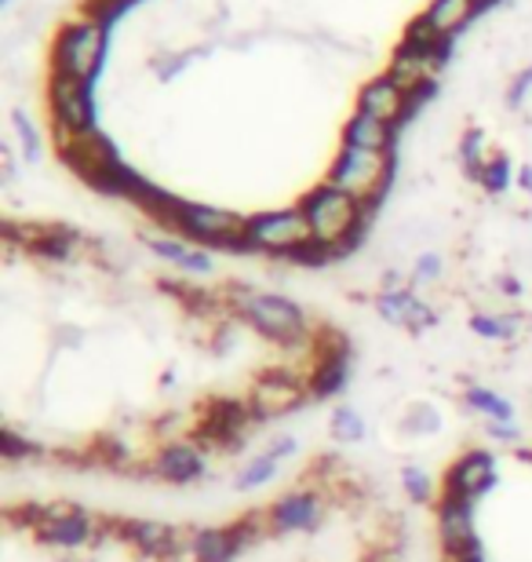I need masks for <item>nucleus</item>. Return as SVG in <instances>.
<instances>
[{
	"mask_svg": "<svg viewBox=\"0 0 532 562\" xmlns=\"http://www.w3.org/2000/svg\"><path fill=\"white\" fill-rule=\"evenodd\" d=\"M456 562H485V544L478 541V544H474V548H471V552H467V555H460Z\"/></svg>",
	"mask_w": 532,
	"mask_h": 562,
	"instance_id": "4c0bfd02",
	"label": "nucleus"
},
{
	"mask_svg": "<svg viewBox=\"0 0 532 562\" xmlns=\"http://www.w3.org/2000/svg\"><path fill=\"white\" fill-rule=\"evenodd\" d=\"M350 373H354V355H328V358H318V366H314L310 373V398H336L339 391L347 387Z\"/></svg>",
	"mask_w": 532,
	"mask_h": 562,
	"instance_id": "412c9836",
	"label": "nucleus"
},
{
	"mask_svg": "<svg viewBox=\"0 0 532 562\" xmlns=\"http://www.w3.org/2000/svg\"><path fill=\"white\" fill-rule=\"evenodd\" d=\"M281 471V460L274 457V453H259V457H252L248 464L241 468V475H237V490L241 493H248V490H259V486H267V482H274V475Z\"/></svg>",
	"mask_w": 532,
	"mask_h": 562,
	"instance_id": "393cba45",
	"label": "nucleus"
},
{
	"mask_svg": "<svg viewBox=\"0 0 532 562\" xmlns=\"http://www.w3.org/2000/svg\"><path fill=\"white\" fill-rule=\"evenodd\" d=\"M460 161H463V172H467L474 183L482 179L485 165H489V154H485V132L482 128H467L460 139Z\"/></svg>",
	"mask_w": 532,
	"mask_h": 562,
	"instance_id": "a878e982",
	"label": "nucleus"
},
{
	"mask_svg": "<svg viewBox=\"0 0 532 562\" xmlns=\"http://www.w3.org/2000/svg\"><path fill=\"white\" fill-rule=\"evenodd\" d=\"M376 311L387 318L390 325H405L409 333H423L438 325V311L427 307V303L416 296L412 289H398V292H380Z\"/></svg>",
	"mask_w": 532,
	"mask_h": 562,
	"instance_id": "dca6fc26",
	"label": "nucleus"
},
{
	"mask_svg": "<svg viewBox=\"0 0 532 562\" xmlns=\"http://www.w3.org/2000/svg\"><path fill=\"white\" fill-rule=\"evenodd\" d=\"M299 209L310 223L314 238L332 245L339 260L354 256L361 245H365L372 231V216H376V212L361 205L358 198H350L347 190H339L332 183L314 187L310 194L299 201Z\"/></svg>",
	"mask_w": 532,
	"mask_h": 562,
	"instance_id": "f257e3e1",
	"label": "nucleus"
},
{
	"mask_svg": "<svg viewBox=\"0 0 532 562\" xmlns=\"http://www.w3.org/2000/svg\"><path fill=\"white\" fill-rule=\"evenodd\" d=\"M518 183H522V190H529V194H532V165H525L522 172H518Z\"/></svg>",
	"mask_w": 532,
	"mask_h": 562,
	"instance_id": "ea45409f",
	"label": "nucleus"
},
{
	"mask_svg": "<svg viewBox=\"0 0 532 562\" xmlns=\"http://www.w3.org/2000/svg\"><path fill=\"white\" fill-rule=\"evenodd\" d=\"M117 515H103L92 508H81V504H55V515L48 526L37 530V541L48 548H59V552H77V548L99 544L117 537Z\"/></svg>",
	"mask_w": 532,
	"mask_h": 562,
	"instance_id": "423d86ee",
	"label": "nucleus"
},
{
	"mask_svg": "<svg viewBox=\"0 0 532 562\" xmlns=\"http://www.w3.org/2000/svg\"><path fill=\"white\" fill-rule=\"evenodd\" d=\"M259 427V417L252 406L241 398L219 395L201 409V424L194 427V446L197 449H237L248 442Z\"/></svg>",
	"mask_w": 532,
	"mask_h": 562,
	"instance_id": "0eeeda50",
	"label": "nucleus"
},
{
	"mask_svg": "<svg viewBox=\"0 0 532 562\" xmlns=\"http://www.w3.org/2000/svg\"><path fill=\"white\" fill-rule=\"evenodd\" d=\"M485 431H489L493 442H522V427L514 420H489Z\"/></svg>",
	"mask_w": 532,
	"mask_h": 562,
	"instance_id": "f704fd0d",
	"label": "nucleus"
},
{
	"mask_svg": "<svg viewBox=\"0 0 532 562\" xmlns=\"http://www.w3.org/2000/svg\"><path fill=\"white\" fill-rule=\"evenodd\" d=\"M482 4H493V0H482Z\"/></svg>",
	"mask_w": 532,
	"mask_h": 562,
	"instance_id": "37998d69",
	"label": "nucleus"
},
{
	"mask_svg": "<svg viewBox=\"0 0 532 562\" xmlns=\"http://www.w3.org/2000/svg\"><path fill=\"white\" fill-rule=\"evenodd\" d=\"M500 285H503V292H507V296H518V292H522V281H514L511 274H507V278L500 281Z\"/></svg>",
	"mask_w": 532,
	"mask_h": 562,
	"instance_id": "58836bf2",
	"label": "nucleus"
},
{
	"mask_svg": "<svg viewBox=\"0 0 532 562\" xmlns=\"http://www.w3.org/2000/svg\"><path fill=\"white\" fill-rule=\"evenodd\" d=\"M405 106H409V92H405V88L394 81L390 74L372 77V81L361 85V92H358L361 114H372V117L387 121V125H394V128L405 125Z\"/></svg>",
	"mask_w": 532,
	"mask_h": 562,
	"instance_id": "4468645a",
	"label": "nucleus"
},
{
	"mask_svg": "<svg viewBox=\"0 0 532 562\" xmlns=\"http://www.w3.org/2000/svg\"><path fill=\"white\" fill-rule=\"evenodd\" d=\"M106 41H110V26L92 15L66 22L52 48V74L92 85L106 63Z\"/></svg>",
	"mask_w": 532,
	"mask_h": 562,
	"instance_id": "7ed1b4c3",
	"label": "nucleus"
},
{
	"mask_svg": "<svg viewBox=\"0 0 532 562\" xmlns=\"http://www.w3.org/2000/svg\"><path fill=\"white\" fill-rule=\"evenodd\" d=\"M500 482V468H496V457L489 449H467L460 453V460L445 471V482H441V493H456V497L467 501H482L485 493L496 490Z\"/></svg>",
	"mask_w": 532,
	"mask_h": 562,
	"instance_id": "9b49d317",
	"label": "nucleus"
},
{
	"mask_svg": "<svg viewBox=\"0 0 532 562\" xmlns=\"http://www.w3.org/2000/svg\"><path fill=\"white\" fill-rule=\"evenodd\" d=\"M398 143V128L387 125V121L372 117V114H358L343 125V146H361V150H394Z\"/></svg>",
	"mask_w": 532,
	"mask_h": 562,
	"instance_id": "f3484780",
	"label": "nucleus"
},
{
	"mask_svg": "<svg viewBox=\"0 0 532 562\" xmlns=\"http://www.w3.org/2000/svg\"><path fill=\"white\" fill-rule=\"evenodd\" d=\"M124 4H135V0H124Z\"/></svg>",
	"mask_w": 532,
	"mask_h": 562,
	"instance_id": "c03bdc74",
	"label": "nucleus"
},
{
	"mask_svg": "<svg viewBox=\"0 0 532 562\" xmlns=\"http://www.w3.org/2000/svg\"><path fill=\"white\" fill-rule=\"evenodd\" d=\"M471 329L482 340H514L518 329H522V314H474Z\"/></svg>",
	"mask_w": 532,
	"mask_h": 562,
	"instance_id": "5701e85b",
	"label": "nucleus"
},
{
	"mask_svg": "<svg viewBox=\"0 0 532 562\" xmlns=\"http://www.w3.org/2000/svg\"><path fill=\"white\" fill-rule=\"evenodd\" d=\"M59 157H63V165L70 168V172H77L84 179V183H92L99 172H106L113 161H121L117 146H113V139L103 136L99 128L84 132V136H63L59 139Z\"/></svg>",
	"mask_w": 532,
	"mask_h": 562,
	"instance_id": "f8f14e48",
	"label": "nucleus"
},
{
	"mask_svg": "<svg viewBox=\"0 0 532 562\" xmlns=\"http://www.w3.org/2000/svg\"><path fill=\"white\" fill-rule=\"evenodd\" d=\"M0 4H11V0H0Z\"/></svg>",
	"mask_w": 532,
	"mask_h": 562,
	"instance_id": "79ce46f5",
	"label": "nucleus"
},
{
	"mask_svg": "<svg viewBox=\"0 0 532 562\" xmlns=\"http://www.w3.org/2000/svg\"><path fill=\"white\" fill-rule=\"evenodd\" d=\"M445 63H438V59H430V55L423 52H412V48H401L394 52V59L387 66V74L398 81L405 92H412V88H420V85H430V81H438V70Z\"/></svg>",
	"mask_w": 532,
	"mask_h": 562,
	"instance_id": "6ab92c4d",
	"label": "nucleus"
},
{
	"mask_svg": "<svg viewBox=\"0 0 532 562\" xmlns=\"http://www.w3.org/2000/svg\"><path fill=\"white\" fill-rule=\"evenodd\" d=\"M296 449H299V438L296 435H278L274 442L267 446V453H274L278 460H288L292 453H296Z\"/></svg>",
	"mask_w": 532,
	"mask_h": 562,
	"instance_id": "c9c22d12",
	"label": "nucleus"
},
{
	"mask_svg": "<svg viewBox=\"0 0 532 562\" xmlns=\"http://www.w3.org/2000/svg\"><path fill=\"white\" fill-rule=\"evenodd\" d=\"M154 475L172 482V486H190V482L208 475L205 453L194 442H168L154 460Z\"/></svg>",
	"mask_w": 532,
	"mask_h": 562,
	"instance_id": "2eb2a0df",
	"label": "nucleus"
},
{
	"mask_svg": "<svg viewBox=\"0 0 532 562\" xmlns=\"http://www.w3.org/2000/svg\"><path fill=\"white\" fill-rule=\"evenodd\" d=\"M245 223L248 220L237 216V212L201 205V201H183V205H179V216L172 223V231H179L186 241H194V245H208V249L241 256V249H245Z\"/></svg>",
	"mask_w": 532,
	"mask_h": 562,
	"instance_id": "39448f33",
	"label": "nucleus"
},
{
	"mask_svg": "<svg viewBox=\"0 0 532 562\" xmlns=\"http://www.w3.org/2000/svg\"><path fill=\"white\" fill-rule=\"evenodd\" d=\"M511 179H514L511 157L496 154V157H489V165H485V172H482L478 183L489 190V194H507V190H511Z\"/></svg>",
	"mask_w": 532,
	"mask_h": 562,
	"instance_id": "bb28decb",
	"label": "nucleus"
},
{
	"mask_svg": "<svg viewBox=\"0 0 532 562\" xmlns=\"http://www.w3.org/2000/svg\"><path fill=\"white\" fill-rule=\"evenodd\" d=\"M237 318L248 322L259 336H267V340H274L281 347L314 340L307 311H303L296 300L278 296V292H256V296L237 311Z\"/></svg>",
	"mask_w": 532,
	"mask_h": 562,
	"instance_id": "20e7f679",
	"label": "nucleus"
},
{
	"mask_svg": "<svg viewBox=\"0 0 532 562\" xmlns=\"http://www.w3.org/2000/svg\"><path fill=\"white\" fill-rule=\"evenodd\" d=\"M321 519H325V504H321V497L314 490H292L267 512V526H270V533H274V537L307 533Z\"/></svg>",
	"mask_w": 532,
	"mask_h": 562,
	"instance_id": "ddd939ff",
	"label": "nucleus"
},
{
	"mask_svg": "<svg viewBox=\"0 0 532 562\" xmlns=\"http://www.w3.org/2000/svg\"><path fill=\"white\" fill-rule=\"evenodd\" d=\"M146 249H150L154 256H161V260H168L172 267H179L183 274L205 278V274L215 271L212 256L205 249H190L186 241H176V238H146Z\"/></svg>",
	"mask_w": 532,
	"mask_h": 562,
	"instance_id": "aec40b11",
	"label": "nucleus"
},
{
	"mask_svg": "<svg viewBox=\"0 0 532 562\" xmlns=\"http://www.w3.org/2000/svg\"><path fill=\"white\" fill-rule=\"evenodd\" d=\"M48 103L55 117V136H84L95 132V92L88 81H73V77L52 74Z\"/></svg>",
	"mask_w": 532,
	"mask_h": 562,
	"instance_id": "1a4fd4ad",
	"label": "nucleus"
},
{
	"mask_svg": "<svg viewBox=\"0 0 532 562\" xmlns=\"http://www.w3.org/2000/svg\"><path fill=\"white\" fill-rule=\"evenodd\" d=\"M41 453V446L33 442L30 435H19L15 427H4V460L8 464H19V460H33Z\"/></svg>",
	"mask_w": 532,
	"mask_h": 562,
	"instance_id": "7c9ffc66",
	"label": "nucleus"
},
{
	"mask_svg": "<svg viewBox=\"0 0 532 562\" xmlns=\"http://www.w3.org/2000/svg\"><path fill=\"white\" fill-rule=\"evenodd\" d=\"M438 274H441V256L423 252L420 260H416V271H412L416 285H430V281H438Z\"/></svg>",
	"mask_w": 532,
	"mask_h": 562,
	"instance_id": "473e14b6",
	"label": "nucleus"
},
{
	"mask_svg": "<svg viewBox=\"0 0 532 562\" xmlns=\"http://www.w3.org/2000/svg\"><path fill=\"white\" fill-rule=\"evenodd\" d=\"M463 402H467V409L482 413V417H489V420H514L511 402H507L503 395H496V391H489V387H467Z\"/></svg>",
	"mask_w": 532,
	"mask_h": 562,
	"instance_id": "b1692460",
	"label": "nucleus"
},
{
	"mask_svg": "<svg viewBox=\"0 0 532 562\" xmlns=\"http://www.w3.org/2000/svg\"><path fill=\"white\" fill-rule=\"evenodd\" d=\"M241 555L230 526L223 530H194V562H234Z\"/></svg>",
	"mask_w": 532,
	"mask_h": 562,
	"instance_id": "4be33fe9",
	"label": "nucleus"
},
{
	"mask_svg": "<svg viewBox=\"0 0 532 562\" xmlns=\"http://www.w3.org/2000/svg\"><path fill=\"white\" fill-rule=\"evenodd\" d=\"M474 508H478V501L456 497V493H441L434 515H438L441 552H445L449 562H456L460 555H467L471 548L482 541L478 530H474Z\"/></svg>",
	"mask_w": 532,
	"mask_h": 562,
	"instance_id": "9d476101",
	"label": "nucleus"
},
{
	"mask_svg": "<svg viewBox=\"0 0 532 562\" xmlns=\"http://www.w3.org/2000/svg\"><path fill=\"white\" fill-rule=\"evenodd\" d=\"M529 92H532V66H525V70L514 77V85L507 88V106L518 110V106L525 103V95H529Z\"/></svg>",
	"mask_w": 532,
	"mask_h": 562,
	"instance_id": "72a5a7b5",
	"label": "nucleus"
},
{
	"mask_svg": "<svg viewBox=\"0 0 532 562\" xmlns=\"http://www.w3.org/2000/svg\"><path fill=\"white\" fill-rule=\"evenodd\" d=\"M485 4L482 0H430V4L423 8V19L434 26L441 37H456V33L467 30V22H474V15H478Z\"/></svg>",
	"mask_w": 532,
	"mask_h": 562,
	"instance_id": "a211bd4d",
	"label": "nucleus"
},
{
	"mask_svg": "<svg viewBox=\"0 0 532 562\" xmlns=\"http://www.w3.org/2000/svg\"><path fill=\"white\" fill-rule=\"evenodd\" d=\"M11 125L19 132V143H22V154H26L30 165L41 161V132L33 128V121L26 117V110H11Z\"/></svg>",
	"mask_w": 532,
	"mask_h": 562,
	"instance_id": "c85d7f7f",
	"label": "nucleus"
},
{
	"mask_svg": "<svg viewBox=\"0 0 532 562\" xmlns=\"http://www.w3.org/2000/svg\"><path fill=\"white\" fill-rule=\"evenodd\" d=\"M179 424H183V413H168V417L157 424V438H172V431H179Z\"/></svg>",
	"mask_w": 532,
	"mask_h": 562,
	"instance_id": "e433bc0d",
	"label": "nucleus"
},
{
	"mask_svg": "<svg viewBox=\"0 0 532 562\" xmlns=\"http://www.w3.org/2000/svg\"><path fill=\"white\" fill-rule=\"evenodd\" d=\"M328 424H332L336 442H361V438H365V420H361V413L350 406H339Z\"/></svg>",
	"mask_w": 532,
	"mask_h": 562,
	"instance_id": "cd10ccee",
	"label": "nucleus"
},
{
	"mask_svg": "<svg viewBox=\"0 0 532 562\" xmlns=\"http://www.w3.org/2000/svg\"><path fill=\"white\" fill-rule=\"evenodd\" d=\"M405 431H412V435L441 431V413L434 406H427V402H416V406H409V413H405Z\"/></svg>",
	"mask_w": 532,
	"mask_h": 562,
	"instance_id": "c756f323",
	"label": "nucleus"
},
{
	"mask_svg": "<svg viewBox=\"0 0 532 562\" xmlns=\"http://www.w3.org/2000/svg\"><path fill=\"white\" fill-rule=\"evenodd\" d=\"M401 486H405V493H409L412 504H427L430 497H434V482H430V475L423 468H405Z\"/></svg>",
	"mask_w": 532,
	"mask_h": 562,
	"instance_id": "2f4dec72",
	"label": "nucleus"
},
{
	"mask_svg": "<svg viewBox=\"0 0 532 562\" xmlns=\"http://www.w3.org/2000/svg\"><path fill=\"white\" fill-rule=\"evenodd\" d=\"M518 460H522V464H532V449H522V453H518Z\"/></svg>",
	"mask_w": 532,
	"mask_h": 562,
	"instance_id": "a19ab883",
	"label": "nucleus"
},
{
	"mask_svg": "<svg viewBox=\"0 0 532 562\" xmlns=\"http://www.w3.org/2000/svg\"><path fill=\"white\" fill-rule=\"evenodd\" d=\"M314 238L310 223L303 216V209H274L248 216L245 223V256L252 252H270V256H288L292 249L307 245Z\"/></svg>",
	"mask_w": 532,
	"mask_h": 562,
	"instance_id": "6e6552de",
	"label": "nucleus"
},
{
	"mask_svg": "<svg viewBox=\"0 0 532 562\" xmlns=\"http://www.w3.org/2000/svg\"><path fill=\"white\" fill-rule=\"evenodd\" d=\"M398 176V150H361V146H343L328 168V183L347 190L361 205L380 212L390 194V183Z\"/></svg>",
	"mask_w": 532,
	"mask_h": 562,
	"instance_id": "f03ea898",
	"label": "nucleus"
}]
</instances>
